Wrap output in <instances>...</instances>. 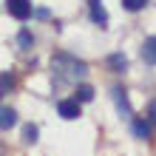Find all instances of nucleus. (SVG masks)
<instances>
[{
    "label": "nucleus",
    "instance_id": "4468645a",
    "mask_svg": "<svg viewBox=\"0 0 156 156\" xmlns=\"http://www.w3.org/2000/svg\"><path fill=\"white\" fill-rule=\"evenodd\" d=\"M17 40H20V45H23V48H31V43H34V37H31L29 31H20V37H17Z\"/></svg>",
    "mask_w": 156,
    "mask_h": 156
},
{
    "label": "nucleus",
    "instance_id": "9b49d317",
    "mask_svg": "<svg viewBox=\"0 0 156 156\" xmlns=\"http://www.w3.org/2000/svg\"><path fill=\"white\" fill-rule=\"evenodd\" d=\"M37 136H40V131H37V125H23V142L26 145H34V142H37Z\"/></svg>",
    "mask_w": 156,
    "mask_h": 156
},
{
    "label": "nucleus",
    "instance_id": "7ed1b4c3",
    "mask_svg": "<svg viewBox=\"0 0 156 156\" xmlns=\"http://www.w3.org/2000/svg\"><path fill=\"white\" fill-rule=\"evenodd\" d=\"M111 94H114V102H116V111L122 114L125 119H131V116H133V111H131V102H128V91H125L122 85H114V88H111Z\"/></svg>",
    "mask_w": 156,
    "mask_h": 156
},
{
    "label": "nucleus",
    "instance_id": "9d476101",
    "mask_svg": "<svg viewBox=\"0 0 156 156\" xmlns=\"http://www.w3.org/2000/svg\"><path fill=\"white\" fill-rule=\"evenodd\" d=\"M74 99H77V102H91V99H94V88H91V85H77Z\"/></svg>",
    "mask_w": 156,
    "mask_h": 156
},
{
    "label": "nucleus",
    "instance_id": "0eeeda50",
    "mask_svg": "<svg viewBox=\"0 0 156 156\" xmlns=\"http://www.w3.org/2000/svg\"><path fill=\"white\" fill-rule=\"evenodd\" d=\"M142 60L148 66H156V37H148L142 43Z\"/></svg>",
    "mask_w": 156,
    "mask_h": 156
},
{
    "label": "nucleus",
    "instance_id": "f257e3e1",
    "mask_svg": "<svg viewBox=\"0 0 156 156\" xmlns=\"http://www.w3.org/2000/svg\"><path fill=\"white\" fill-rule=\"evenodd\" d=\"M88 74V66L71 54L60 51L51 57V77H54V85H62V82H77Z\"/></svg>",
    "mask_w": 156,
    "mask_h": 156
},
{
    "label": "nucleus",
    "instance_id": "39448f33",
    "mask_svg": "<svg viewBox=\"0 0 156 156\" xmlns=\"http://www.w3.org/2000/svg\"><path fill=\"white\" fill-rule=\"evenodd\" d=\"M57 111H60L62 119H77L80 116V102H77V99H60Z\"/></svg>",
    "mask_w": 156,
    "mask_h": 156
},
{
    "label": "nucleus",
    "instance_id": "f8f14e48",
    "mask_svg": "<svg viewBox=\"0 0 156 156\" xmlns=\"http://www.w3.org/2000/svg\"><path fill=\"white\" fill-rule=\"evenodd\" d=\"M12 88H14V77L12 74H0V99H3Z\"/></svg>",
    "mask_w": 156,
    "mask_h": 156
},
{
    "label": "nucleus",
    "instance_id": "20e7f679",
    "mask_svg": "<svg viewBox=\"0 0 156 156\" xmlns=\"http://www.w3.org/2000/svg\"><path fill=\"white\" fill-rule=\"evenodd\" d=\"M88 14H91V20H94L99 29H105V26H108V12H105L102 0H88Z\"/></svg>",
    "mask_w": 156,
    "mask_h": 156
},
{
    "label": "nucleus",
    "instance_id": "f03ea898",
    "mask_svg": "<svg viewBox=\"0 0 156 156\" xmlns=\"http://www.w3.org/2000/svg\"><path fill=\"white\" fill-rule=\"evenodd\" d=\"M6 9H9V14L14 17V20H29L31 17V0H6Z\"/></svg>",
    "mask_w": 156,
    "mask_h": 156
},
{
    "label": "nucleus",
    "instance_id": "423d86ee",
    "mask_svg": "<svg viewBox=\"0 0 156 156\" xmlns=\"http://www.w3.org/2000/svg\"><path fill=\"white\" fill-rule=\"evenodd\" d=\"M14 125H17V111L9 105H0V131H9Z\"/></svg>",
    "mask_w": 156,
    "mask_h": 156
},
{
    "label": "nucleus",
    "instance_id": "1a4fd4ad",
    "mask_svg": "<svg viewBox=\"0 0 156 156\" xmlns=\"http://www.w3.org/2000/svg\"><path fill=\"white\" fill-rule=\"evenodd\" d=\"M133 133L139 139H151V122L148 119H133Z\"/></svg>",
    "mask_w": 156,
    "mask_h": 156
},
{
    "label": "nucleus",
    "instance_id": "6e6552de",
    "mask_svg": "<svg viewBox=\"0 0 156 156\" xmlns=\"http://www.w3.org/2000/svg\"><path fill=\"white\" fill-rule=\"evenodd\" d=\"M108 68H111L114 74H125L128 71V57L125 54H111V57H108Z\"/></svg>",
    "mask_w": 156,
    "mask_h": 156
},
{
    "label": "nucleus",
    "instance_id": "ddd939ff",
    "mask_svg": "<svg viewBox=\"0 0 156 156\" xmlns=\"http://www.w3.org/2000/svg\"><path fill=\"white\" fill-rule=\"evenodd\" d=\"M122 6L128 9V12H139V9L148 6V0H122Z\"/></svg>",
    "mask_w": 156,
    "mask_h": 156
},
{
    "label": "nucleus",
    "instance_id": "2eb2a0df",
    "mask_svg": "<svg viewBox=\"0 0 156 156\" xmlns=\"http://www.w3.org/2000/svg\"><path fill=\"white\" fill-rule=\"evenodd\" d=\"M148 122H151V125H156V99L148 105Z\"/></svg>",
    "mask_w": 156,
    "mask_h": 156
}]
</instances>
